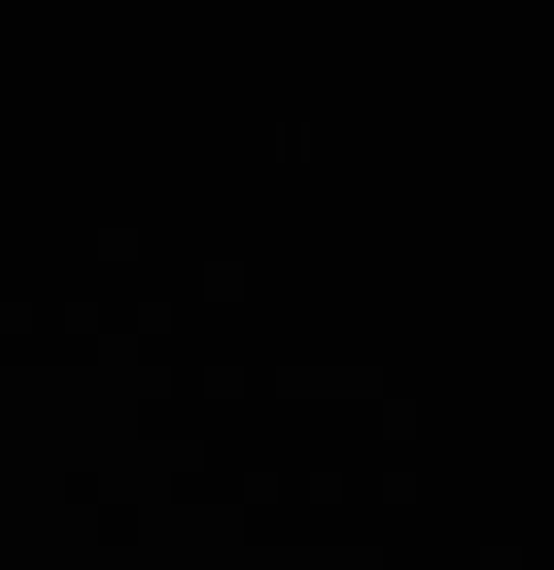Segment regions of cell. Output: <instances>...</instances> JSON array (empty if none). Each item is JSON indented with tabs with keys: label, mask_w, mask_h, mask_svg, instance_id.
I'll return each mask as SVG.
<instances>
[]
</instances>
